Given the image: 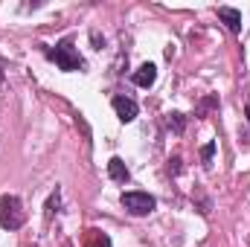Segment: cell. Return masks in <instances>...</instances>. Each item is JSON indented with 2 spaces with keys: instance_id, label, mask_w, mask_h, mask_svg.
Segmentation results:
<instances>
[{
  "instance_id": "obj_1",
  "label": "cell",
  "mask_w": 250,
  "mask_h": 247,
  "mask_svg": "<svg viewBox=\"0 0 250 247\" xmlns=\"http://www.w3.org/2000/svg\"><path fill=\"white\" fill-rule=\"evenodd\" d=\"M23 204L18 195H0V227L3 230H21L23 227Z\"/></svg>"
},
{
  "instance_id": "obj_2",
  "label": "cell",
  "mask_w": 250,
  "mask_h": 247,
  "mask_svg": "<svg viewBox=\"0 0 250 247\" xmlns=\"http://www.w3.org/2000/svg\"><path fill=\"white\" fill-rule=\"evenodd\" d=\"M47 56L59 64L64 73H76V70H82V67H84L82 56H79V50L73 47V41H62V44H56L53 50H47Z\"/></svg>"
},
{
  "instance_id": "obj_3",
  "label": "cell",
  "mask_w": 250,
  "mask_h": 247,
  "mask_svg": "<svg viewBox=\"0 0 250 247\" xmlns=\"http://www.w3.org/2000/svg\"><path fill=\"white\" fill-rule=\"evenodd\" d=\"M123 206L131 215H148V212H154L157 201L148 192H123Z\"/></svg>"
},
{
  "instance_id": "obj_4",
  "label": "cell",
  "mask_w": 250,
  "mask_h": 247,
  "mask_svg": "<svg viewBox=\"0 0 250 247\" xmlns=\"http://www.w3.org/2000/svg\"><path fill=\"white\" fill-rule=\"evenodd\" d=\"M111 105H114V111H117V117L123 120V123H134L137 120V102L134 99H128V96H114L111 99Z\"/></svg>"
},
{
  "instance_id": "obj_5",
  "label": "cell",
  "mask_w": 250,
  "mask_h": 247,
  "mask_svg": "<svg viewBox=\"0 0 250 247\" xmlns=\"http://www.w3.org/2000/svg\"><path fill=\"white\" fill-rule=\"evenodd\" d=\"M154 82H157V67H154L151 62L140 64L137 73H134V84H137V87H151Z\"/></svg>"
},
{
  "instance_id": "obj_6",
  "label": "cell",
  "mask_w": 250,
  "mask_h": 247,
  "mask_svg": "<svg viewBox=\"0 0 250 247\" xmlns=\"http://www.w3.org/2000/svg\"><path fill=\"white\" fill-rule=\"evenodd\" d=\"M218 18L227 23L230 32H242V12L233 6H218Z\"/></svg>"
},
{
  "instance_id": "obj_7",
  "label": "cell",
  "mask_w": 250,
  "mask_h": 247,
  "mask_svg": "<svg viewBox=\"0 0 250 247\" xmlns=\"http://www.w3.org/2000/svg\"><path fill=\"white\" fill-rule=\"evenodd\" d=\"M108 175H111V181H117V184H125L131 175H128V166L123 163V157H111L108 160Z\"/></svg>"
},
{
  "instance_id": "obj_8",
  "label": "cell",
  "mask_w": 250,
  "mask_h": 247,
  "mask_svg": "<svg viewBox=\"0 0 250 247\" xmlns=\"http://www.w3.org/2000/svg\"><path fill=\"white\" fill-rule=\"evenodd\" d=\"M84 247H111V239L102 230H87L84 236Z\"/></svg>"
},
{
  "instance_id": "obj_9",
  "label": "cell",
  "mask_w": 250,
  "mask_h": 247,
  "mask_svg": "<svg viewBox=\"0 0 250 247\" xmlns=\"http://www.w3.org/2000/svg\"><path fill=\"white\" fill-rule=\"evenodd\" d=\"M166 125L175 131V134H184V114H169V120H166Z\"/></svg>"
},
{
  "instance_id": "obj_10",
  "label": "cell",
  "mask_w": 250,
  "mask_h": 247,
  "mask_svg": "<svg viewBox=\"0 0 250 247\" xmlns=\"http://www.w3.org/2000/svg\"><path fill=\"white\" fill-rule=\"evenodd\" d=\"M212 154H215V143H207V145L201 148V160H204V166H212Z\"/></svg>"
},
{
  "instance_id": "obj_11",
  "label": "cell",
  "mask_w": 250,
  "mask_h": 247,
  "mask_svg": "<svg viewBox=\"0 0 250 247\" xmlns=\"http://www.w3.org/2000/svg\"><path fill=\"white\" fill-rule=\"evenodd\" d=\"M53 212H59V192H53L50 201H47V215L53 218Z\"/></svg>"
},
{
  "instance_id": "obj_12",
  "label": "cell",
  "mask_w": 250,
  "mask_h": 247,
  "mask_svg": "<svg viewBox=\"0 0 250 247\" xmlns=\"http://www.w3.org/2000/svg\"><path fill=\"white\" fill-rule=\"evenodd\" d=\"M169 169L178 175V172H181V157H172V160H169Z\"/></svg>"
},
{
  "instance_id": "obj_13",
  "label": "cell",
  "mask_w": 250,
  "mask_h": 247,
  "mask_svg": "<svg viewBox=\"0 0 250 247\" xmlns=\"http://www.w3.org/2000/svg\"><path fill=\"white\" fill-rule=\"evenodd\" d=\"M248 123H250V105H248Z\"/></svg>"
},
{
  "instance_id": "obj_14",
  "label": "cell",
  "mask_w": 250,
  "mask_h": 247,
  "mask_svg": "<svg viewBox=\"0 0 250 247\" xmlns=\"http://www.w3.org/2000/svg\"><path fill=\"white\" fill-rule=\"evenodd\" d=\"M0 79H3V76H0Z\"/></svg>"
}]
</instances>
